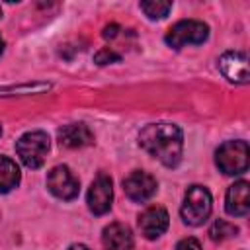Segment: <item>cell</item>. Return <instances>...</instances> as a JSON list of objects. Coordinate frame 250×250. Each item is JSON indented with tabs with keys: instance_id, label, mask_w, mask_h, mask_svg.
Here are the masks:
<instances>
[{
	"instance_id": "obj_8",
	"label": "cell",
	"mask_w": 250,
	"mask_h": 250,
	"mask_svg": "<svg viewBox=\"0 0 250 250\" xmlns=\"http://www.w3.org/2000/svg\"><path fill=\"white\" fill-rule=\"evenodd\" d=\"M219 68L223 76L234 84H248L250 70H248V57L244 51H227L219 59Z\"/></svg>"
},
{
	"instance_id": "obj_6",
	"label": "cell",
	"mask_w": 250,
	"mask_h": 250,
	"mask_svg": "<svg viewBox=\"0 0 250 250\" xmlns=\"http://www.w3.org/2000/svg\"><path fill=\"white\" fill-rule=\"evenodd\" d=\"M47 189L62 201H72L74 197H78L80 182L68 166L59 164L51 168V172L47 174Z\"/></svg>"
},
{
	"instance_id": "obj_22",
	"label": "cell",
	"mask_w": 250,
	"mask_h": 250,
	"mask_svg": "<svg viewBox=\"0 0 250 250\" xmlns=\"http://www.w3.org/2000/svg\"><path fill=\"white\" fill-rule=\"evenodd\" d=\"M0 135H2V125H0Z\"/></svg>"
},
{
	"instance_id": "obj_15",
	"label": "cell",
	"mask_w": 250,
	"mask_h": 250,
	"mask_svg": "<svg viewBox=\"0 0 250 250\" xmlns=\"http://www.w3.org/2000/svg\"><path fill=\"white\" fill-rule=\"evenodd\" d=\"M139 6L148 20H162L172 10V2H164V0H146V2H141Z\"/></svg>"
},
{
	"instance_id": "obj_10",
	"label": "cell",
	"mask_w": 250,
	"mask_h": 250,
	"mask_svg": "<svg viewBox=\"0 0 250 250\" xmlns=\"http://www.w3.org/2000/svg\"><path fill=\"white\" fill-rule=\"evenodd\" d=\"M168 223H170V217H168V211L160 205H152V207H146L141 215H139V230L145 238L148 240H154L158 238L160 234L166 232L168 229Z\"/></svg>"
},
{
	"instance_id": "obj_7",
	"label": "cell",
	"mask_w": 250,
	"mask_h": 250,
	"mask_svg": "<svg viewBox=\"0 0 250 250\" xmlns=\"http://www.w3.org/2000/svg\"><path fill=\"white\" fill-rule=\"evenodd\" d=\"M88 207L94 215H104L111 209V201H113V184L111 178L107 174H98L96 180L92 182L88 195H86Z\"/></svg>"
},
{
	"instance_id": "obj_17",
	"label": "cell",
	"mask_w": 250,
	"mask_h": 250,
	"mask_svg": "<svg viewBox=\"0 0 250 250\" xmlns=\"http://www.w3.org/2000/svg\"><path fill=\"white\" fill-rule=\"evenodd\" d=\"M94 61H96L98 64H109V62H117V61H121V57H119L115 51H111L109 47H105V49H102V51L96 53Z\"/></svg>"
},
{
	"instance_id": "obj_13",
	"label": "cell",
	"mask_w": 250,
	"mask_h": 250,
	"mask_svg": "<svg viewBox=\"0 0 250 250\" xmlns=\"http://www.w3.org/2000/svg\"><path fill=\"white\" fill-rule=\"evenodd\" d=\"M59 143L64 148H82L94 141V135L84 123H68L59 129Z\"/></svg>"
},
{
	"instance_id": "obj_18",
	"label": "cell",
	"mask_w": 250,
	"mask_h": 250,
	"mask_svg": "<svg viewBox=\"0 0 250 250\" xmlns=\"http://www.w3.org/2000/svg\"><path fill=\"white\" fill-rule=\"evenodd\" d=\"M174 250H203L201 248V244H199V240H195V238H184V240H180L178 244H176V248Z\"/></svg>"
},
{
	"instance_id": "obj_5",
	"label": "cell",
	"mask_w": 250,
	"mask_h": 250,
	"mask_svg": "<svg viewBox=\"0 0 250 250\" xmlns=\"http://www.w3.org/2000/svg\"><path fill=\"white\" fill-rule=\"evenodd\" d=\"M207 37H209L207 23L199 20H182L168 29L164 41L172 49H182L186 45H201Z\"/></svg>"
},
{
	"instance_id": "obj_23",
	"label": "cell",
	"mask_w": 250,
	"mask_h": 250,
	"mask_svg": "<svg viewBox=\"0 0 250 250\" xmlns=\"http://www.w3.org/2000/svg\"><path fill=\"white\" fill-rule=\"evenodd\" d=\"M0 18H2V8H0Z\"/></svg>"
},
{
	"instance_id": "obj_11",
	"label": "cell",
	"mask_w": 250,
	"mask_h": 250,
	"mask_svg": "<svg viewBox=\"0 0 250 250\" xmlns=\"http://www.w3.org/2000/svg\"><path fill=\"white\" fill-rule=\"evenodd\" d=\"M225 209L230 217H244L248 213V209H250V186H248V182H244V180L234 182L227 189Z\"/></svg>"
},
{
	"instance_id": "obj_9",
	"label": "cell",
	"mask_w": 250,
	"mask_h": 250,
	"mask_svg": "<svg viewBox=\"0 0 250 250\" xmlns=\"http://www.w3.org/2000/svg\"><path fill=\"white\" fill-rule=\"evenodd\" d=\"M156 180L143 172V170H135L131 172L125 180H123V189H125V195L131 199V201H137V203H143L146 199H150L154 193H156Z\"/></svg>"
},
{
	"instance_id": "obj_12",
	"label": "cell",
	"mask_w": 250,
	"mask_h": 250,
	"mask_svg": "<svg viewBox=\"0 0 250 250\" xmlns=\"http://www.w3.org/2000/svg\"><path fill=\"white\" fill-rule=\"evenodd\" d=\"M102 244L105 250H133V232L123 223H111L102 232Z\"/></svg>"
},
{
	"instance_id": "obj_20",
	"label": "cell",
	"mask_w": 250,
	"mask_h": 250,
	"mask_svg": "<svg viewBox=\"0 0 250 250\" xmlns=\"http://www.w3.org/2000/svg\"><path fill=\"white\" fill-rule=\"evenodd\" d=\"M68 250H90L88 246H84V244H72Z\"/></svg>"
},
{
	"instance_id": "obj_16",
	"label": "cell",
	"mask_w": 250,
	"mask_h": 250,
	"mask_svg": "<svg viewBox=\"0 0 250 250\" xmlns=\"http://www.w3.org/2000/svg\"><path fill=\"white\" fill-rule=\"evenodd\" d=\"M236 232H238V229H236L234 225L223 221V219L215 221L213 227L209 229V236H211V240H215V242H223V240H227V238H230V236H236Z\"/></svg>"
},
{
	"instance_id": "obj_2",
	"label": "cell",
	"mask_w": 250,
	"mask_h": 250,
	"mask_svg": "<svg viewBox=\"0 0 250 250\" xmlns=\"http://www.w3.org/2000/svg\"><path fill=\"white\" fill-rule=\"evenodd\" d=\"M213 209V199L211 193L205 186H189L186 195H184V203L180 207V215L182 221L189 227H199L203 225Z\"/></svg>"
},
{
	"instance_id": "obj_19",
	"label": "cell",
	"mask_w": 250,
	"mask_h": 250,
	"mask_svg": "<svg viewBox=\"0 0 250 250\" xmlns=\"http://www.w3.org/2000/svg\"><path fill=\"white\" fill-rule=\"evenodd\" d=\"M117 29H119V25H115V23L105 25V27H104V37H105V39H113V37L117 35Z\"/></svg>"
},
{
	"instance_id": "obj_3",
	"label": "cell",
	"mask_w": 250,
	"mask_h": 250,
	"mask_svg": "<svg viewBox=\"0 0 250 250\" xmlns=\"http://www.w3.org/2000/svg\"><path fill=\"white\" fill-rule=\"evenodd\" d=\"M215 162L219 170L227 176H236L248 170L250 148L246 141H227L215 152Z\"/></svg>"
},
{
	"instance_id": "obj_1",
	"label": "cell",
	"mask_w": 250,
	"mask_h": 250,
	"mask_svg": "<svg viewBox=\"0 0 250 250\" xmlns=\"http://www.w3.org/2000/svg\"><path fill=\"white\" fill-rule=\"evenodd\" d=\"M139 146L164 166L174 168L182 160L184 133L174 123H150L139 133Z\"/></svg>"
},
{
	"instance_id": "obj_14",
	"label": "cell",
	"mask_w": 250,
	"mask_h": 250,
	"mask_svg": "<svg viewBox=\"0 0 250 250\" xmlns=\"http://www.w3.org/2000/svg\"><path fill=\"white\" fill-rule=\"evenodd\" d=\"M20 178L21 174L18 164L8 156H0V193L12 191L20 184Z\"/></svg>"
},
{
	"instance_id": "obj_4",
	"label": "cell",
	"mask_w": 250,
	"mask_h": 250,
	"mask_svg": "<svg viewBox=\"0 0 250 250\" xmlns=\"http://www.w3.org/2000/svg\"><path fill=\"white\" fill-rule=\"evenodd\" d=\"M16 152L20 156V160L35 170L39 166H43L45 162V156L49 152V135L45 131H29V133H23L18 143H16Z\"/></svg>"
},
{
	"instance_id": "obj_21",
	"label": "cell",
	"mask_w": 250,
	"mask_h": 250,
	"mask_svg": "<svg viewBox=\"0 0 250 250\" xmlns=\"http://www.w3.org/2000/svg\"><path fill=\"white\" fill-rule=\"evenodd\" d=\"M2 51H4V39H2V35H0V55H2Z\"/></svg>"
}]
</instances>
